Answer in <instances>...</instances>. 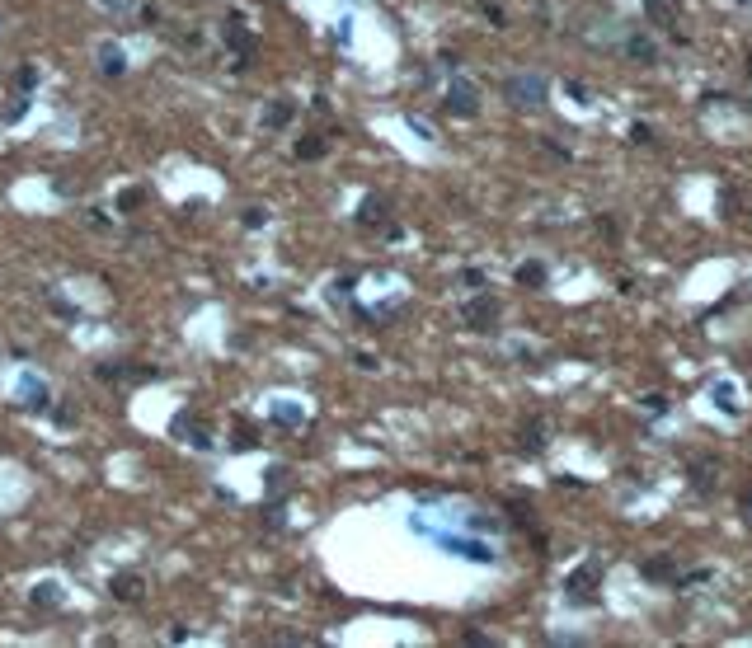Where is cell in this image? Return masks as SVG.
Segmentation results:
<instances>
[{"label":"cell","instance_id":"cell-1","mask_svg":"<svg viewBox=\"0 0 752 648\" xmlns=\"http://www.w3.org/2000/svg\"><path fill=\"white\" fill-rule=\"evenodd\" d=\"M508 99L522 104V108H536V104H546V85L536 76H513L508 80Z\"/></svg>","mask_w":752,"mask_h":648},{"label":"cell","instance_id":"cell-2","mask_svg":"<svg viewBox=\"0 0 752 648\" xmlns=\"http://www.w3.org/2000/svg\"><path fill=\"white\" fill-rule=\"evenodd\" d=\"M475 104H480V90L466 85V80H456L452 94H447V108H452V113H475Z\"/></svg>","mask_w":752,"mask_h":648},{"label":"cell","instance_id":"cell-3","mask_svg":"<svg viewBox=\"0 0 752 648\" xmlns=\"http://www.w3.org/2000/svg\"><path fill=\"white\" fill-rule=\"evenodd\" d=\"M113 597H118V602H137V597H141V578H137V573H118V578H113Z\"/></svg>","mask_w":752,"mask_h":648},{"label":"cell","instance_id":"cell-4","mask_svg":"<svg viewBox=\"0 0 752 648\" xmlns=\"http://www.w3.org/2000/svg\"><path fill=\"white\" fill-rule=\"evenodd\" d=\"M99 62H104L109 76H118V71L127 66V57H123V47H118V43H104V47H99Z\"/></svg>","mask_w":752,"mask_h":648},{"label":"cell","instance_id":"cell-5","mask_svg":"<svg viewBox=\"0 0 752 648\" xmlns=\"http://www.w3.org/2000/svg\"><path fill=\"white\" fill-rule=\"evenodd\" d=\"M494 315H499V306H494V301H475V306L466 310V320L475 324V329H489V320H494Z\"/></svg>","mask_w":752,"mask_h":648},{"label":"cell","instance_id":"cell-6","mask_svg":"<svg viewBox=\"0 0 752 648\" xmlns=\"http://www.w3.org/2000/svg\"><path fill=\"white\" fill-rule=\"evenodd\" d=\"M19 390H24V395H29V400H24V404H29V409H43V404H47V390H43V386H38V381H33V376H24V381H19Z\"/></svg>","mask_w":752,"mask_h":648},{"label":"cell","instance_id":"cell-7","mask_svg":"<svg viewBox=\"0 0 752 648\" xmlns=\"http://www.w3.org/2000/svg\"><path fill=\"white\" fill-rule=\"evenodd\" d=\"M287 118H292V104H287V99H278V104H268V113H264V123H268V127H282Z\"/></svg>","mask_w":752,"mask_h":648},{"label":"cell","instance_id":"cell-8","mask_svg":"<svg viewBox=\"0 0 752 648\" xmlns=\"http://www.w3.org/2000/svg\"><path fill=\"white\" fill-rule=\"evenodd\" d=\"M33 602H43V606H57V602H62V583H38V592H33Z\"/></svg>","mask_w":752,"mask_h":648},{"label":"cell","instance_id":"cell-9","mask_svg":"<svg viewBox=\"0 0 752 648\" xmlns=\"http://www.w3.org/2000/svg\"><path fill=\"white\" fill-rule=\"evenodd\" d=\"M649 19H663L668 24V19H677V5L673 0H649Z\"/></svg>","mask_w":752,"mask_h":648},{"label":"cell","instance_id":"cell-10","mask_svg":"<svg viewBox=\"0 0 752 648\" xmlns=\"http://www.w3.org/2000/svg\"><path fill=\"white\" fill-rule=\"evenodd\" d=\"M593 583H597V564H593V569H583L579 578H574V597H583V592H593Z\"/></svg>","mask_w":752,"mask_h":648},{"label":"cell","instance_id":"cell-11","mask_svg":"<svg viewBox=\"0 0 752 648\" xmlns=\"http://www.w3.org/2000/svg\"><path fill=\"white\" fill-rule=\"evenodd\" d=\"M99 5H104V10H109V15H127V10H132V5H137V0H99Z\"/></svg>","mask_w":752,"mask_h":648},{"label":"cell","instance_id":"cell-12","mask_svg":"<svg viewBox=\"0 0 752 648\" xmlns=\"http://www.w3.org/2000/svg\"><path fill=\"white\" fill-rule=\"evenodd\" d=\"M626 47H630V52H635V57H644V62H649V57H654V47L644 43V38H630V43H626Z\"/></svg>","mask_w":752,"mask_h":648},{"label":"cell","instance_id":"cell-13","mask_svg":"<svg viewBox=\"0 0 752 648\" xmlns=\"http://www.w3.org/2000/svg\"><path fill=\"white\" fill-rule=\"evenodd\" d=\"M320 151H325V141H301V146H297L301 160H311V155H320Z\"/></svg>","mask_w":752,"mask_h":648},{"label":"cell","instance_id":"cell-14","mask_svg":"<svg viewBox=\"0 0 752 648\" xmlns=\"http://www.w3.org/2000/svg\"><path fill=\"white\" fill-rule=\"evenodd\" d=\"M546 278V273H541V263H527V268H522V282H541Z\"/></svg>","mask_w":752,"mask_h":648}]
</instances>
